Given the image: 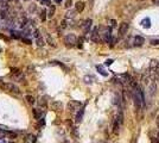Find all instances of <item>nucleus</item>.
<instances>
[{
	"label": "nucleus",
	"instance_id": "1",
	"mask_svg": "<svg viewBox=\"0 0 159 143\" xmlns=\"http://www.w3.org/2000/svg\"><path fill=\"white\" fill-rule=\"evenodd\" d=\"M101 39L106 43H110L112 41V29L110 28H102L100 32Z\"/></svg>",
	"mask_w": 159,
	"mask_h": 143
},
{
	"label": "nucleus",
	"instance_id": "2",
	"mask_svg": "<svg viewBox=\"0 0 159 143\" xmlns=\"http://www.w3.org/2000/svg\"><path fill=\"white\" fill-rule=\"evenodd\" d=\"M0 87H1L4 91L12 92V93H14V94H19V93H20V90H19V88H18L16 85H13V84L3 82V84H0Z\"/></svg>",
	"mask_w": 159,
	"mask_h": 143
},
{
	"label": "nucleus",
	"instance_id": "3",
	"mask_svg": "<svg viewBox=\"0 0 159 143\" xmlns=\"http://www.w3.org/2000/svg\"><path fill=\"white\" fill-rule=\"evenodd\" d=\"M64 43H65V45H67V47L72 48L74 45H76V43H77V37L74 35V33H68V35L64 37Z\"/></svg>",
	"mask_w": 159,
	"mask_h": 143
},
{
	"label": "nucleus",
	"instance_id": "4",
	"mask_svg": "<svg viewBox=\"0 0 159 143\" xmlns=\"http://www.w3.org/2000/svg\"><path fill=\"white\" fill-rule=\"evenodd\" d=\"M90 39L94 43H99V42H100L101 36H100V32H99V28H94V30H93L91 35H90Z\"/></svg>",
	"mask_w": 159,
	"mask_h": 143
},
{
	"label": "nucleus",
	"instance_id": "5",
	"mask_svg": "<svg viewBox=\"0 0 159 143\" xmlns=\"http://www.w3.org/2000/svg\"><path fill=\"white\" fill-rule=\"evenodd\" d=\"M128 28H129L128 23H126V22L121 23L120 26H119V36H120V37L125 36L126 33H127V31H128Z\"/></svg>",
	"mask_w": 159,
	"mask_h": 143
},
{
	"label": "nucleus",
	"instance_id": "6",
	"mask_svg": "<svg viewBox=\"0 0 159 143\" xmlns=\"http://www.w3.org/2000/svg\"><path fill=\"white\" fill-rule=\"evenodd\" d=\"M91 24H93V20H91V19L84 20V23L82 24V29H83V32H84V33H88V32H89Z\"/></svg>",
	"mask_w": 159,
	"mask_h": 143
},
{
	"label": "nucleus",
	"instance_id": "7",
	"mask_svg": "<svg viewBox=\"0 0 159 143\" xmlns=\"http://www.w3.org/2000/svg\"><path fill=\"white\" fill-rule=\"evenodd\" d=\"M144 42H145L144 37H141V36H135L134 39H133V45H134V47H140V45L144 44Z\"/></svg>",
	"mask_w": 159,
	"mask_h": 143
},
{
	"label": "nucleus",
	"instance_id": "8",
	"mask_svg": "<svg viewBox=\"0 0 159 143\" xmlns=\"http://www.w3.org/2000/svg\"><path fill=\"white\" fill-rule=\"evenodd\" d=\"M9 11V1L6 0H0V13Z\"/></svg>",
	"mask_w": 159,
	"mask_h": 143
},
{
	"label": "nucleus",
	"instance_id": "9",
	"mask_svg": "<svg viewBox=\"0 0 159 143\" xmlns=\"http://www.w3.org/2000/svg\"><path fill=\"white\" fill-rule=\"evenodd\" d=\"M80 106H81V104L77 103V101H74V100L70 101V103L68 104V107H69V110H70V111H75L76 108L80 107Z\"/></svg>",
	"mask_w": 159,
	"mask_h": 143
},
{
	"label": "nucleus",
	"instance_id": "10",
	"mask_svg": "<svg viewBox=\"0 0 159 143\" xmlns=\"http://www.w3.org/2000/svg\"><path fill=\"white\" fill-rule=\"evenodd\" d=\"M62 103H59V101H54V103H51V107L54 111H61L62 110Z\"/></svg>",
	"mask_w": 159,
	"mask_h": 143
},
{
	"label": "nucleus",
	"instance_id": "11",
	"mask_svg": "<svg viewBox=\"0 0 159 143\" xmlns=\"http://www.w3.org/2000/svg\"><path fill=\"white\" fill-rule=\"evenodd\" d=\"M84 3L83 1H77L76 3V5H75V10L77 11V12H82L83 10H84Z\"/></svg>",
	"mask_w": 159,
	"mask_h": 143
},
{
	"label": "nucleus",
	"instance_id": "12",
	"mask_svg": "<svg viewBox=\"0 0 159 143\" xmlns=\"http://www.w3.org/2000/svg\"><path fill=\"white\" fill-rule=\"evenodd\" d=\"M76 13H77V11L76 10H69L67 13H65V18L67 19H69V18H74L75 16H76Z\"/></svg>",
	"mask_w": 159,
	"mask_h": 143
},
{
	"label": "nucleus",
	"instance_id": "13",
	"mask_svg": "<svg viewBox=\"0 0 159 143\" xmlns=\"http://www.w3.org/2000/svg\"><path fill=\"white\" fill-rule=\"evenodd\" d=\"M83 113H84V110L83 108H81L78 112H77V114H76V123H80V122L82 120V118H83Z\"/></svg>",
	"mask_w": 159,
	"mask_h": 143
},
{
	"label": "nucleus",
	"instance_id": "14",
	"mask_svg": "<svg viewBox=\"0 0 159 143\" xmlns=\"http://www.w3.org/2000/svg\"><path fill=\"white\" fill-rule=\"evenodd\" d=\"M32 112H34V116H35L36 119H41V118H42V110L34 108V110H32Z\"/></svg>",
	"mask_w": 159,
	"mask_h": 143
},
{
	"label": "nucleus",
	"instance_id": "15",
	"mask_svg": "<svg viewBox=\"0 0 159 143\" xmlns=\"http://www.w3.org/2000/svg\"><path fill=\"white\" fill-rule=\"evenodd\" d=\"M121 124V122L119 120L118 118L114 120V125H113V132L114 134H118V131H119V125Z\"/></svg>",
	"mask_w": 159,
	"mask_h": 143
},
{
	"label": "nucleus",
	"instance_id": "16",
	"mask_svg": "<svg viewBox=\"0 0 159 143\" xmlns=\"http://www.w3.org/2000/svg\"><path fill=\"white\" fill-rule=\"evenodd\" d=\"M141 24H143V26H144L145 29H148L150 26H151V20H150L148 18H145V19H143Z\"/></svg>",
	"mask_w": 159,
	"mask_h": 143
},
{
	"label": "nucleus",
	"instance_id": "17",
	"mask_svg": "<svg viewBox=\"0 0 159 143\" xmlns=\"http://www.w3.org/2000/svg\"><path fill=\"white\" fill-rule=\"evenodd\" d=\"M25 99H26V101H28L29 104H31V105H34V104L36 103V99H35L34 95H26Z\"/></svg>",
	"mask_w": 159,
	"mask_h": 143
},
{
	"label": "nucleus",
	"instance_id": "18",
	"mask_svg": "<svg viewBox=\"0 0 159 143\" xmlns=\"http://www.w3.org/2000/svg\"><path fill=\"white\" fill-rule=\"evenodd\" d=\"M55 11H56L55 5H51V6H50V10H49V13H48V17H49V18H52V17H54Z\"/></svg>",
	"mask_w": 159,
	"mask_h": 143
},
{
	"label": "nucleus",
	"instance_id": "19",
	"mask_svg": "<svg viewBox=\"0 0 159 143\" xmlns=\"http://www.w3.org/2000/svg\"><path fill=\"white\" fill-rule=\"evenodd\" d=\"M26 142L28 143H35L36 142V136L35 135H29L28 137H26Z\"/></svg>",
	"mask_w": 159,
	"mask_h": 143
},
{
	"label": "nucleus",
	"instance_id": "20",
	"mask_svg": "<svg viewBox=\"0 0 159 143\" xmlns=\"http://www.w3.org/2000/svg\"><path fill=\"white\" fill-rule=\"evenodd\" d=\"M96 68H97V71H99V73H100V74H102L103 76H107V75H108V73H107V72H106V71L103 69V67H101V66H97Z\"/></svg>",
	"mask_w": 159,
	"mask_h": 143
},
{
	"label": "nucleus",
	"instance_id": "21",
	"mask_svg": "<svg viewBox=\"0 0 159 143\" xmlns=\"http://www.w3.org/2000/svg\"><path fill=\"white\" fill-rule=\"evenodd\" d=\"M14 78H16L17 81H19V82H22V81L24 80V75H23L22 73H17V74H14Z\"/></svg>",
	"mask_w": 159,
	"mask_h": 143
},
{
	"label": "nucleus",
	"instance_id": "22",
	"mask_svg": "<svg viewBox=\"0 0 159 143\" xmlns=\"http://www.w3.org/2000/svg\"><path fill=\"white\" fill-rule=\"evenodd\" d=\"M148 91H150L151 95H154V93H156V84H154V82L151 84V86H150V88H148Z\"/></svg>",
	"mask_w": 159,
	"mask_h": 143
},
{
	"label": "nucleus",
	"instance_id": "23",
	"mask_svg": "<svg viewBox=\"0 0 159 143\" xmlns=\"http://www.w3.org/2000/svg\"><path fill=\"white\" fill-rule=\"evenodd\" d=\"M39 105H41L43 108H45V107H46L48 103H46V100H45V97H42L41 99H39Z\"/></svg>",
	"mask_w": 159,
	"mask_h": 143
},
{
	"label": "nucleus",
	"instance_id": "24",
	"mask_svg": "<svg viewBox=\"0 0 159 143\" xmlns=\"http://www.w3.org/2000/svg\"><path fill=\"white\" fill-rule=\"evenodd\" d=\"M36 39H37V45H38V47H43V45L45 44V42H44V39H43V38H42L41 36H39V37H37Z\"/></svg>",
	"mask_w": 159,
	"mask_h": 143
},
{
	"label": "nucleus",
	"instance_id": "25",
	"mask_svg": "<svg viewBox=\"0 0 159 143\" xmlns=\"http://www.w3.org/2000/svg\"><path fill=\"white\" fill-rule=\"evenodd\" d=\"M39 17H41L42 22H44V20H45V18H46V11H45L44 9L41 11V15H39Z\"/></svg>",
	"mask_w": 159,
	"mask_h": 143
},
{
	"label": "nucleus",
	"instance_id": "26",
	"mask_svg": "<svg viewBox=\"0 0 159 143\" xmlns=\"http://www.w3.org/2000/svg\"><path fill=\"white\" fill-rule=\"evenodd\" d=\"M19 31H16V30H12V37H14V38H20V35H19Z\"/></svg>",
	"mask_w": 159,
	"mask_h": 143
},
{
	"label": "nucleus",
	"instance_id": "27",
	"mask_svg": "<svg viewBox=\"0 0 159 143\" xmlns=\"http://www.w3.org/2000/svg\"><path fill=\"white\" fill-rule=\"evenodd\" d=\"M93 78L91 76H84V81H85V82H87V84H91L93 82Z\"/></svg>",
	"mask_w": 159,
	"mask_h": 143
},
{
	"label": "nucleus",
	"instance_id": "28",
	"mask_svg": "<svg viewBox=\"0 0 159 143\" xmlns=\"http://www.w3.org/2000/svg\"><path fill=\"white\" fill-rule=\"evenodd\" d=\"M71 4H72V0H67V1H65V9H69L70 6H71Z\"/></svg>",
	"mask_w": 159,
	"mask_h": 143
},
{
	"label": "nucleus",
	"instance_id": "29",
	"mask_svg": "<svg viewBox=\"0 0 159 143\" xmlns=\"http://www.w3.org/2000/svg\"><path fill=\"white\" fill-rule=\"evenodd\" d=\"M154 72H156V74H157V76H159V62H157V65H156Z\"/></svg>",
	"mask_w": 159,
	"mask_h": 143
},
{
	"label": "nucleus",
	"instance_id": "30",
	"mask_svg": "<svg viewBox=\"0 0 159 143\" xmlns=\"http://www.w3.org/2000/svg\"><path fill=\"white\" fill-rule=\"evenodd\" d=\"M7 135H9L10 138H16L17 137V134H14V132H7Z\"/></svg>",
	"mask_w": 159,
	"mask_h": 143
},
{
	"label": "nucleus",
	"instance_id": "31",
	"mask_svg": "<svg viewBox=\"0 0 159 143\" xmlns=\"http://www.w3.org/2000/svg\"><path fill=\"white\" fill-rule=\"evenodd\" d=\"M41 1H42V4H44V5H49V6H51L50 0H41Z\"/></svg>",
	"mask_w": 159,
	"mask_h": 143
},
{
	"label": "nucleus",
	"instance_id": "32",
	"mask_svg": "<svg viewBox=\"0 0 159 143\" xmlns=\"http://www.w3.org/2000/svg\"><path fill=\"white\" fill-rule=\"evenodd\" d=\"M23 41L26 43V44H31L32 42H31V39H29V38H26V37H23Z\"/></svg>",
	"mask_w": 159,
	"mask_h": 143
},
{
	"label": "nucleus",
	"instance_id": "33",
	"mask_svg": "<svg viewBox=\"0 0 159 143\" xmlns=\"http://www.w3.org/2000/svg\"><path fill=\"white\" fill-rule=\"evenodd\" d=\"M151 142L152 143H159V140H158V137H151Z\"/></svg>",
	"mask_w": 159,
	"mask_h": 143
},
{
	"label": "nucleus",
	"instance_id": "34",
	"mask_svg": "<svg viewBox=\"0 0 159 143\" xmlns=\"http://www.w3.org/2000/svg\"><path fill=\"white\" fill-rule=\"evenodd\" d=\"M29 10H30V12H34V11H36V5H35V4H32V5L30 6V9H29Z\"/></svg>",
	"mask_w": 159,
	"mask_h": 143
},
{
	"label": "nucleus",
	"instance_id": "35",
	"mask_svg": "<svg viewBox=\"0 0 159 143\" xmlns=\"http://www.w3.org/2000/svg\"><path fill=\"white\" fill-rule=\"evenodd\" d=\"M61 28H62V29H65V28H67V22H65V20H63V22L61 23Z\"/></svg>",
	"mask_w": 159,
	"mask_h": 143
},
{
	"label": "nucleus",
	"instance_id": "36",
	"mask_svg": "<svg viewBox=\"0 0 159 143\" xmlns=\"http://www.w3.org/2000/svg\"><path fill=\"white\" fill-rule=\"evenodd\" d=\"M77 43H78V44H77V45H78V48H82V43H83V39H82V38H80Z\"/></svg>",
	"mask_w": 159,
	"mask_h": 143
},
{
	"label": "nucleus",
	"instance_id": "37",
	"mask_svg": "<svg viewBox=\"0 0 159 143\" xmlns=\"http://www.w3.org/2000/svg\"><path fill=\"white\" fill-rule=\"evenodd\" d=\"M151 44H153V45H157V44H159V39H153L151 42Z\"/></svg>",
	"mask_w": 159,
	"mask_h": 143
},
{
	"label": "nucleus",
	"instance_id": "38",
	"mask_svg": "<svg viewBox=\"0 0 159 143\" xmlns=\"http://www.w3.org/2000/svg\"><path fill=\"white\" fill-rule=\"evenodd\" d=\"M112 63H113V60H107V61H106V65H107V66H110Z\"/></svg>",
	"mask_w": 159,
	"mask_h": 143
},
{
	"label": "nucleus",
	"instance_id": "39",
	"mask_svg": "<svg viewBox=\"0 0 159 143\" xmlns=\"http://www.w3.org/2000/svg\"><path fill=\"white\" fill-rule=\"evenodd\" d=\"M5 134H6V132L3 130V129H0V137H4V136H5Z\"/></svg>",
	"mask_w": 159,
	"mask_h": 143
},
{
	"label": "nucleus",
	"instance_id": "40",
	"mask_svg": "<svg viewBox=\"0 0 159 143\" xmlns=\"http://www.w3.org/2000/svg\"><path fill=\"white\" fill-rule=\"evenodd\" d=\"M152 3H153L154 5H157V6H159V0H152Z\"/></svg>",
	"mask_w": 159,
	"mask_h": 143
},
{
	"label": "nucleus",
	"instance_id": "41",
	"mask_svg": "<svg viewBox=\"0 0 159 143\" xmlns=\"http://www.w3.org/2000/svg\"><path fill=\"white\" fill-rule=\"evenodd\" d=\"M156 123H157V126L159 128V116L157 117V119H156Z\"/></svg>",
	"mask_w": 159,
	"mask_h": 143
},
{
	"label": "nucleus",
	"instance_id": "42",
	"mask_svg": "<svg viewBox=\"0 0 159 143\" xmlns=\"http://www.w3.org/2000/svg\"><path fill=\"white\" fill-rule=\"evenodd\" d=\"M54 1H55L56 4H61V3L63 1V0H54Z\"/></svg>",
	"mask_w": 159,
	"mask_h": 143
},
{
	"label": "nucleus",
	"instance_id": "43",
	"mask_svg": "<svg viewBox=\"0 0 159 143\" xmlns=\"http://www.w3.org/2000/svg\"><path fill=\"white\" fill-rule=\"evenodd\" d=\"M110 23H112V26H115V20H112Z\"/></svg>",
	"mask_w": 159,
	"mask_h": 143
},
{
	"label": "nucleus",
	"instance_id": "44",
	"mask_svg": "<svg viewBox=\"0 0 159 143\" xmlns=\"http://www.w3.org/2000/svg\"><path fill=\"white\" fill-rule=\"evenodd\" d=\"M0 143H5V142H4L3 140H0Z\"/></svg>",
	"mask_w": 159,
	"mask_h": 143
},
{
	"label": "nucleus",
	"instance_id": "45",
	"mask_svg": "<svg viewBox=\"0 0 159 143\" xmlns=\"http://www.w3.org/2000/svg\"><path fill=\"white\" fill-rule=\"evenodd\" d=\"M0 38H5V37H4V36H1V35H0Z\"/></svg>",
	"mask_w": 159,
	"mask_h": 143
},
{
	"label": "nucleus",
	"instance_id": "46",
	"mask_svg": "<svg viewBox=\"0 0 159 143\" xmlns=\"http://www.w3.org/2000/svg\"><path fill=\"white\" fill-rule=\"evenodd\" d=\"M0 53H1V47H0Z\"/></svg>",
	"mask_w": 159,
	"mask_h": 143
},
{
	"label": "nucleus",
	"instance_id": "47",
	"mask_svg": "<svg viewBox=\"0 0 159 143\" xmlns=\"http://www.w3.org/2000/svg\"><path fill=\"white\" fill-rule=\"evenodd\" d=\"M138 1H144V0H138Z\"/></svg>",
	"mask_w": 159,
	"mask_h": 143
},
{
	"label": "nucleus",
	"instance_id": "48",
	"mask_svg": "<svg viewBox=\"0 0 159 143\" xmlns=\"http://www.w3.org/2000/svg\"><path fill=\"white\" fill-rule=\"evenodd\" d=\"M158 140H159V134H158Z\"/></svg>",
	"mask_w": 159,
	"mask_h": 143
},
{
	"label": "nucleus",
	"instance_id": "49",
	"mask_svg": "<svg viewBox=\"0 0 159 143\" xmlns=\"http://www.w3.org/2000/svg\"><path fill=\"white\" fill-rule=\"evenodd\" d=\"M10 143H14V142H10Z\"/></svg>",
	"mask_w": 159,
	"mask_h": 143
},
{
	"label": "nucleus",
	"instance_id": "50",
	"mask_svg": "<svg viewBox=\"0 0 159 143\" xmlns=\"http://www.w3.org/2000/svg\"><path fill=\"white\" fill-rule=\"evenodd\" d=\"M25 143H28V142H25Z\"/></svg>",
	"mask_w": 159,
	"mask_h": 143
}]
</instances>
